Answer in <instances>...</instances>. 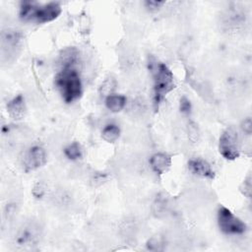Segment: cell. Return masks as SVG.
<instances>
[{
	"mask_svg": "<svg viewBox=\"0 0 252 252\" xmlns=\"http://www.w3.org/2000/svg\"><path fill=\"white\" fill-rule=\"evenodd\" d=\"M54 82L65 102L71 103L81 97L83 86L75 65L63 66L55 76Z\"/></svg>",
	"mask_w": 252,
	"mask_h": 252,
	"instance_id": "6da1fadb",
	"label": "cell"
},
{
	"mask_svg": "<svg viewBox=\"0 0 252 252\" xmlns=\"http://www.w3.org/2000/svg\"><path fill=\"white\" fill-rule=\"evenodd\" d=\"M61 12V5L58 2L52 1L40 5L32 1H23L19 15L23 21L45 24L57 19Z\"/></svg>",
	"mask_w": 252,
	"mask_h": 252,
	"instance_id": "7a4b0ae2",
	"label": "cell"
},
{
	"mask_svg": "<svg viewBox=\"0 0 252 252\" xmlns=\"http://www.w3.org/2000/svg\"><path fill=\"white\" fill-rule=\"evenodd\" d=\"M154 104L156 107L174 88V76L164 63H157L154 71Z\"/></svg>",
	"mask_w": 252,
	"mask_h": 252,
	"instance_id": "3957f363",
	"label": "cell"
},
{
	"mask_svg": "<svg viewBox=\"0 0 252 252\" xmlns=\"http://www.w3.org/2000/svg\"><path fill=\"white\" fill-rule=\"evenodd\" d=\"M217 219L219 227L224 234L240 235L247 229L246 223L234 216L231 211L224 206H220L219 208Z\"/></svg>",
	"mask_w": 252,
	"mask_h": 252,
	"instance_id": "277c9868",
	"label": "cell"
},
{
	"mask_svg": "<svg viewBox=\"0 0 252 252\" xmlns=\"http://www.w3.org/2000/svg\"><path fill=\"white\" fill-rule=\"evenodd\" d=\"M220 154L227 160H234L240 155V139L233 127L226 128L220 137Z\"/></svg>",
	"mask_w": 252,
	"mask_h": 252,
	"instance_id": "5b68a950",
	"label": "cell"
},
{
	"mask_svg": "<svg viewBox=\"0 0 252 252\" xmlns=\"http://www.w3.org/2000/svg\"><path fill=\"white\" fill-rule=\"evenodd\" d=\"M22 42V34L18 31L8 30L1 34V53L2 56H14Z\"/></svg>",
	"mask_w": 252,
	"mask_h": 252,
	"instance_id": "8992f818",
	"label": "cell"
},
{
	"mask_svg": "<svg viewBox=\"0 0 252 252\" xmlns=\"http://www.w3.org/2000/svg\"><path fill=\"white\" fill-rule=\"evenodd\" d=\"M47 156L41 146H32L27 152L24 159V165L28 170H34L46 163Z\"/></svg>",
	"mask_w": 252,
	"mask_h": 252,
	"instance_id": "52a82bcc",
	"label": "cell"
},
{
	"mask_svg": "<svg viewBox=\"0 0 252 252\" xmlns=\"http://www.w3.org/2000/svg\"><path fill=\"white\" fill-rule=\"evenodd\" d=\"M39 238V228L34 223L25 225L17 235V242L21 245L34 244Z\"/></svg>",
	"mask_w": 252,
	"mask_h": 252,
	"instance_id": "ba28073f",
	"label": "cell"
},
{
	"mask_svg": "<svg viewBox=\"0 0 252 252\" xmlns=\"http://www.w3.org/2000/svg\"><path fill=\"white\" fill-rule=\"evenodd\" d=\"M7 112L9 116L14 120H21L25 117L27 112L25 98L22 94H18L17 96L13 97L7 103Z\"/></svg>",
	"mask_w": 252,
	"mask_h": 252,
	"instance_id": "9c48e42d",
	"label": "cell"
},
{
	"mask_svg": "<svg viewBox=\"0 0 252 252\" xmlns=\"http://www.w3.org/2000/svg\"><path fill=\"white\" fill-rule=\"evenodd\" d=\"M150 165L157 174L165 173L171 166V157L165 153H157L150 158Z\"/></svg>",
	"mask_w": 252,
	"mask_h": 252,
	"instance_id": "30bf717a",
	"label": "cell"
},
{
	"mask_svg": "<svg viewBox=\"0 0 252 252\" xmlns=\"http://www.w3.org/2000/svg\"><path fill=\"white\" fill-rule=\"evenodd\" d=\"M188 168L193 174L203 178H213L215 175L211 164L202 158L190 159L188 161Z\"/></svg>",
	"mask_w": 252,
	"mask_h": 252,
	"instance_id": "8fae6325",
	"label": "cell"
},
{
	"mask_svg": "<svg viewBox=\"0 0 252 252\" xmlns=\"http://www.w3.org/2000/svg\"><path fill=\"white\" fill-rule=\"evenodd\" d=\"M126 100L123 94H112L105 97V106L112 112H119L125 107Z\"/></svg>",
	"mask_w": 252,
	"mask_h": 252,
	"instance_id": "7c38bea8",
	"label": "cell"
},
{
	"mask_svg": "<svg viewBox=\"0 0 252 252\" xmlns=\"http://www.w3.org/2000/svg\"><path fill=\"white\" fill-rule=\"evenodd\" d=\"M120 136V129L115 124L106 125L101 132L102 139L107 143H114Z\"/></svg>",
	"mask_w": 252,
	"mask_h": 252,
	"instance_id": "4fadbf2b",
	"label": "cell"
},
{
	"mask_svg": "<svg viewBox=\"0 0 252 252\" xmlns=\"http://www.w3.org/2000/svg\"><path fill=\"white\" fill-rule=\"evenodd\" d=\"M65 157L70 160H78L83 157V150L78 142H73L69 144L64 149Z\"/></svg>",
	"mask_w": 252,
	"mask_h": 252,
	"instance_id": "5bb4252c",
	"label": "cell"
},
{
	"mask_svg": "<svg viewBox=\"0 0 252 252\" xmlns=\"http://www.w3.org/2000/svg\"><path fill=\"white\" fill-rule=\"evenodd\" d=\"M116 88V81L113 78H107L100 86L99 88V93L101 95L108 96L109 94H112L114 90Z\"/></svg>",
	"mask_w": 252,
	"mask_h": 252,
	"instance_id": "9a60e30c",
	"label": "cell"
},
{
	"mask_svg": "<svg viewBox=\"0 0 252 252\" xmlns=\"http://www.w3.org/2000/svg\"><path fill=\"white\" fill-rule=\"evenodd\" d=\"M188 137L192 143H196L200 137V131L195 122H190L188 124Z\"/></svg>",
	"mask_w": 252,
	"mask_h": 252,
	"instance_id": "2e32d148",
	"label": "cell"
},
{
	"mask_svg": "<svg viewBox=\"0 0 252 252\" xmlns=\"http://www.w3.org/2000/svg\"><path fill=\"white\" fill-rule=\"evenodd\" d=\"M162 241L159 237H152L151 239H149V241L147 242V248L149 250L152 251H158V250H162Z\"/></svg>",
	"mask_w": 252,
	"mask_h": 252,
	"instance_id": "e0dca14e",
	"label": "cell"
},
{
	"mask_svg": "<svg viewBox=\"0 0 252 252\" xmlns=\"http://www.w3.org/2000/svg\"><path fill=\"white\" fill-rule=\"evenodd\" d=\"M144 4L148 10L155 12V11H158L159 8H161L165 4V2L159 1V0H147L145 1Z\"/></svg>",
	"mask_w": 252,
	"mask_h": 252,
	"instance_id": "ac0fdd59",
	"label": "cell"
},
{
	"mask_svg": "<svg viewBox=\"0 0 252 252\" xmlns=\"http://www.w3.org/2000/svg\"><path fill=\"white\" fill-rule=\"evenodd\" d=\"M251 189H252V185H251V178L250 176H248L246 179H244V181L242 182L241 186H240V191L241 193L247 197L250 198L251 197Z\"/></svg>",
	"mask_w": 252,
	"mask_h": 252,
	"instance_id": "d6986e66",
	"label": "cell"
},
{
	"mask_svg": "<svg viewBox=\"0 0 252 252\" xmlns=\"http://www.w3.org/2000/svg\"><path fill=\"white\" fill-rule=\"evenodd\" d=\"M180 111L184 114H189L191 111V102L186 96H182L180 99V104H179Z\"/></svg>",
	"mask_w": 252,
	"mask_h": 252,
	"instance_id": "ffe728a7",
	"label": "cell"
},
{
	"mask_svg": "<svg viewBox=\"0 0 252 252\" xmlns=\"http://www.w3.org/2000/svg\"><path fill=\"white\" fill-rule=\"evenodd\" d=\"M241 129L246 135H250L252 133V120L250 117H247L242 121Z\"/></svg>",
	"mask_w": 252,
	"mask_h": 252,
	"instance_id": "44dd1931",
	"label": "cell"
},
{
	"mask_svg": "<svg viewBox=\"0 0 252 252\" xmlns=\"http://www.w3.org/2000/svg\"><path fill=\"white\" fill-rule=\"evenodd\" d=\"M154 207H157V209L154 211L157 216H159V214H162V212L165 210V202L164 199L158 198L156 200Z\"/></svg>",
	"mask_w": 252,
	"mask_h": 252,
	"instance_id": "7402d4cb",
	"label": "cell"
}]
</instances>
